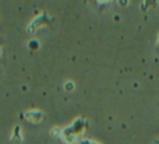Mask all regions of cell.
I'll use <instances>...</instances> for the list:
<instances>
[{
    "label": "cell",
    "instance_id": "6da1fadb",
    "mask_svg": "<svg viewBox=\"0 0 159 144\" xmlns=\"http://www.w3.org/2000/svg\"><path fill=\"white\" fill-rule=\"evenodd\" d=\"M19 130H20V128H19V127H16V128L14 129L12 140H15L16 143H20V142H21V137H20V133H19Z\"/></svg>",
    "mask_w": 159,
    "mask_h": 144
}]
</instances>
